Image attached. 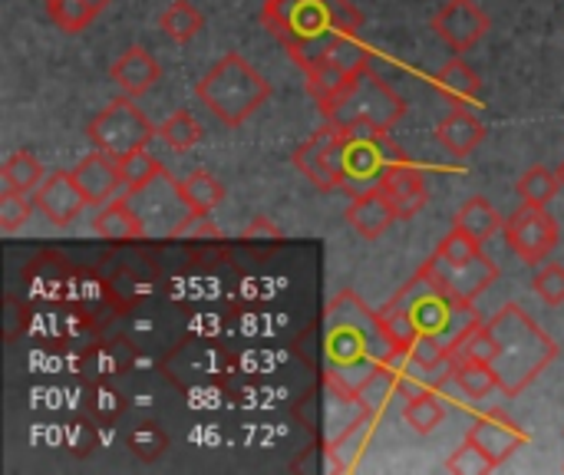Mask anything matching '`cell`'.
I'll return each instance as SVG.
<instances>
[{
    "mask_svg": "<svg viewBox=\"0 0 564 475\" xmlns=\"http://www.w3.org/2000/svg\"><path fill=\"white\" fill-rule=\"evenodd\" d=\"M377 311H370L354 291H340L324 311V380L354 393L364 380L393 357Z\"/></svg>",
    "mask_w": 564,
    "mask_h": 475,
    "instance_id": "1",
    "label": "cell"
},
{
    "mask_svg": "<svg viewBox=\"0 0 564 475\" xmlns=\"http://www.w3.org/2000/svg\"><path fill=\"white\" fill-rule=\"evenodd\" d=\"M261 23L301 69H311L337 33H360L364 13L350 0H264Z\"/></svg>",
    "mask_w": 564,
    "mask_h": 475,
    "instance_id": "2",
    "label": "cell"
},
{
    "mask_svg": "<svg viewBox=\"0 0 564 475\" xmlns=\"http://www.w3.org/2000/svg\"><path fill=\"white\" fill-rule=\"evenodd\" d=\"M489 331L496 341L492 370L506 397L525 393L558 360V344L519 304H506L489 321Z\"/></svg>",
    "mask_w": 564,
    "mask_h": 475,
    "instance_id": "3",
    "label": "cell"
},
{
    "mask_svg": "<svg viewBox=\"0 0 564 475\" xmlns=\"http://www.w3.org/2000/svg\"><path fill=\"white\" fill-rule=\"evenodd\" d=\"M195 96L212 109L225 126H245L268 99L271 83L238 53H225L195 86Z\"/></svg>",
    "mask_w": 564,
    "mask_h": 475,
    "instance_id": "4",
    "label": "cell"
},
{
    "mask_svg": "<svg viewBox=\"0 0 564 475\" xmlns=\"http://www.w3.org/2000/svg\"><path fill=\"white\" fill-rule=\"evenodd\" d=\"M337 129H393L406 116V99L390 89L373 66H364L340 93L317 106Z\"/></svg>",
    "mask_w": 564,
    "mask_h": 475,
    "instance_id": "5",
    "label": "cell"
},
{
    "mask_svg": "<svg viewBox=\"0 0 564 475\" xmlns=\"http://www.w3.org/2000/svg\"><path fill=\"white\" fill-rule=\"evenodd\" d=\"M393 301L410 311V317L416 321L423 337H433V341H440L446 347H453L479 321L473 304H463V301L449 298L423 268L410 284L400 288V294Z\"/></svg>",
    "mask_w": 564,
    "mask_h": 475,
    "instance_id": "6",
    "label": "cell"
},
{
    "mask_svg": "<svg viewBox=\"0 0 564 475\" xmlns=\"http://www.w3.org/2000/svg\"><path fill=\"white\" fill-rule=\"evenodd\" d=\"M86 136H89L93 149H99V152H106L112 159H122V155H132V152L145 149L159 136V129L149 122V116L129 96H122V99L106 102L93 116Z\"/></svg>",
    "mask_w": 564,
    "mask_h": 475,
    "instance_id": "7",
    "label": "cell"
},
{
    "mask_svg": "<svg viewBox=\"0 0 564 475\" xmlns=\"http://www.w3.org/2000/svg\"><path fill=\"white\" fill-rule=\"evenodd\" d=\"M344 192H364L380 182V175L406 162V152L393 142L387 129H344Z\"/></svg>",
    "mask_w": 564,
    "mask_h": 475,
    "instance_id": "8",
    "label": "cell"
},
{
    "mask_svg": "<svg viewBox=\"0 0 564 475\" xmlns=\"http://www.w3.org/2000/svg\"><path fill=\"white\" fill-rule=\"evenodd\" d=\"M126 198L139 212V218L145 225V238H178V231L195 215L182 195V185L165 169L149 185L126 192Z\"/></svg>",
    "mask_w": 564,
    "mask_h": 475,
    "instance_id": "9",
    "label": "cell"
},
{
    "mask_svg": "<svg viewBox=\"0 0 564 475\" xmlns=\"http://www.w3.org/2000/svg\"><path fill=\"white\" fill-rule=\"evenodd\" d=\"M364 66H370V50L364 46V40L357 33H337L321 60L304 69L307 73V93L314 96V102H327L334 93H340L347 86V79H354Z\"/></svg>",
    "mask_w": 564,
    "mask_h": 475,
    "instance_id": "10",
    "label": "cell"
},
{
    "mask_svg": "<svg viewBox=\"0 0 564 475\" xmlns=\"http://www.w3.org/2000/svg\"><path fill=\"white\" fill-rule=\"evenodd\" d=\"M344 145H347L344 129L327 122L294 149L291 162L311 185H317V192H334L344 188Z\"/></svg>",
    "mask_w": 564,
    "mask_h": 475,
    "instance_id": "11",
    "label": "cell"
},
{
    "mask_svg": "<svg viewBox=\"0 0 564 475\" xmlns=\"http://www.w3.org/2000/svg\"><path fill=\"white\" fill-rule=\"evenodd\" d=\"M502 235L509 241V248L529 265V268H539L558 245L562 231H558V222L552 218L549 205H529L522 202V208H516L506 225H502Z\"/></svg>",
    "mask_w": 564,
    "mask_h": 475,
    "instance_id": "12",
    "label": "cell"
},
{
    "mask_svg": "<svg viewBox=\"0 0 564 475\" xmlns=\"http://www.w3.org/2000/svg\"><path fill=\"white\" fill-rule=\"evenodd\" d=\"M423 271L456 301L463 304H476L479 294L489 291V284L499 278V268L496 261L479 251V255H469V258H443V255H430V261L423 265Z\"/></svg>",
    "mask_w": 564,
    "mask_h": 475,
    "instance_id": "13",
    "label": "cell"
},
{
    "mask_svg": "<svg viewBox=\"0 0 564 475\" xmlns=\"http://www.w3.org/2000/svg\"><path fill=\"white\" fill-rule=\"evenodd\" d=\"M433 30L456 53H466L489 33V17L476 0H446L433 17Z\"/></svg>",
    "mask_w": 564,
    "mask_h": 475,
    "instance_id": "14",
    "label": "cell"
},
{
    "mask_svg": "<svg viewBox=\"0 0 564 475\" xmlns=\"http://www.w3.org/2000/svg\"><path fill=\"white\" fill-rule=\"evenodd\" d=\"M377 188L390 198L397 218H416L426 208V202H430V182H426V175L416 165H410V159L390 165L380 175Z\"/></svg>",
    "mask_w": 564,
    "mask_h": 475,
    "instance_id": "15",
    "label": "cell"
},
{
    "mask_svg": "<svg viewBox=\"0 0 564 475\" xmlns=\"http://www.w3.org/2000/svg\"><path fill=\"white\" fill-rule=\"evenodd\" d=\"M86 205L89 202H86V195H83V188H79L73 172H53L36 188V208L56 228H66L69 222H76Z\"/></svg>",
    "mask_w": 564,
    "mask_h": 475,
    "instance_id": "16",
    "label": "cell"
},
{
    "mask_svg": "<svg viewBox=\"0 0 564 475\" xmlns=\"http://www.w3.org/2000/svg\"><path fill=\"white\" fill-rule=\"evenodd\" d=\"M466 440H473L482 453H489L499 466L506 463V460H512L522 446H529V433L516 423V420H509L506 413H499V410H492V413H486V417H476V423L469 427V436Z\"/></svg>",
    "mask_w": 564,
    "mask_h": 475,
    "instance_id": "17",
    "label": "cell"
},
{
    "mask_svg": "<svg viewBox=\"0 0 564 475\" xmlns=\"http://www.w3.org/2000/svg\"><path fill=\"white\" fill-rule=\"evenodd\" d=\"M73 175H76V182H79L86 202L96 205V208L106 205V202H112V198L119 195V188H122L119 159H112V155H106V152H99V149H93L89 155H83V159L76 162Z\"/></svg>",
    "mask_w": 564,
    "mask_h": 475,
    "instance_id": "18",
    "label": "cell"
},
{
    "mask_svg": "<svg viewBox=\"0 0 564 475\" xmlns=\"http://www.w3.org/2000/svg\"><path fill=\"white\" fill-rule=\"evenodd\" d=\"M109 79L122 89V96L139 99V96H145L162 79V66H159V60L145 46H129L126 53H119L112 60Z\"/></svg>",
    "mask_w": 564,
    "mask_h": 475,
    "instance_id": "19",
    "label": "cell"
},
{
    "mask_svg": "<svg viewBox=\"0 0 564 475\" xmlns=\"http://www.w3.org/2000/svg\"><path fill=\"white\" fill-rule=\"evenodd\" d=\"M393 222H397V212H393L390 198H387L377 185L350 195V205H347V225H350L360 238L377 241V238L393 225Z\"/></svg>",
    "mask_w": 564,
    "mask_h": 475,
    "instance_id": "20",
    "label": "cell"
},
{
    "mask_svg": "<svg viewBox=\"0 0 564 475\" xmlns=\"http://www.w3.org/2000/svg\"><path fill=\"white\" fill-rule=\"evenodd\" d=\"M93 231L102 241L122 245V241H142L145 238V225L139 218V212L132 208L129 198H112L106 205H99V212L93 215Z\"/></svg>",
    "mask_w": 564,
    "mask_h": 475,
    "instance_id": "21",
    "label": "cell"
},
{
    "mask_svg": "<svg viewBox=\"0 0 564 475\" xmlns=\"http://www.w3.org/2000/svg\"><path fill=\"white\" fill-rule=\"evenodd\" d=\"M436 136H440L443 149H449L453 155L466 159V155H473L486 142V126L479 122V116L469 106H453V112L440 122Z\"/></svg>",
    "mask_w": 564,
    "mask_h": 475,
    "instance_id": "22",
    "label": "cell"
},
{
    "mask_svg": "<svg viewBox=\"0 0 564 475\" xmlns=\"http://www.w3.org/2000/svg\"><path fill=\"white\" fill-rule=\"evenodd\" d=\"M377 420L380 417H364L357 427H350L347 433H340L334 443L324 446L327 453V469L330 473H354L373 440V430H377Z\"/></svg>",
    "mask_w": 564,
    "mask_h": 475,
    "instance_id": "23",
    "label": "cell"
},
{
    "mask_svg": "<svg viewBox=\"0 0 564 475\" xmlns=\"http://www.w3.org/2000/svg\"><path fill=\"white\" fill-rule=\"evenodd\" d=\"M436 93L446 99V102H453V106H466V102H473L476 96H479V89H482V79H479V73L466 63V60H449L440 73H436Z\"/></svg>",
    "mask_w": 564,
    "mask_h": 475,
    "instance_id": "24",
    "label": "cell"
},
{
    "mask_svg": "<svg viewBox=\"0 0 564 475\" xmlns=\"http://www.w3.org/2000/svg\"><path fill=\"white\" fill-rule=\"evenodd\" d=\"M502 225H506V218L499 215V208H496L486 195H473V198L456 212V222H453V228L473 235L476 241L492 238L496 231H502Z\"/></svg>",
    "mask_w": 564,
    "mask_h": 475,
    "instance_id": "25",
    "label": "cell"
},
{
    "mask_svg": "<svg viewBox=\"0 0 564 475\" xmlns=\"http://www.w3.org/2000/svg\"><path fill=\"white\" fill-rule=\"evenodd\" d=\"M449 357H453V367H459V364H492V357H496V341H492L489 321L479 317V321L449 347Z\"/></svg>",
    "mask_w": 564,
    "mask_h": 475,
    "instance_id": "26",
    "label": "cell"
},
{
    "mask_svg": "<svg viewBox=\"0 0 564 475\" xmlns=\"http://www.w3.org/2000/svg\"><path fill=\"white\" fill-rule=\"evenodd\" d=\"M397 397H403V393H400V384H397V377H393V370H390L387 364H380V367L364 380V387L357 390V400H360L364 410L373 413V417H383Z\"/></svg>",
    "mask_w": 564,
    "mask_h": 475,
    "instance_id": "27",
    "label": "cell"
},
{
    "mask_svg": "<svg viewBox=\"0 0 564 475\" xmlns=\"http://www.w3.org/2000/svg\"><path fill=\"white\" fill-rule=\"evenodd\" d=\"M106 7H109V0H46V13L63 33L86 30L96 20V13Z\"/></svg>",
    "mask_w": 564,
    "mask_h": 475,
    "instance_id": "28",
    "label": "cell"
},
{
    "mask_svg": "<svg viewBox=\"0 0 564 475\" xmlns=\"http://www.w3.org/2000/svg\"><path fill=\"white\" fill-rule=\"evenodd\" d=\"M159 26H162L165 36H172L175 43H188V40H195V36L205 30V17H202V10H198L195 3H188V0H172V3L162 10Z\"/></svg>",
    "mask_w": 564,
    "mask_h": 475,
    "instance_id": "29",
    "label": "cell"
},
{
    "mask_svg": "<svg viewBox=\"0 0 564 475\" xmlns=\"http://www.w3.org/2000/svg\"><path fill=\"white\" fill-rule=\"evenodd\" d=\"M46 175H43V162L33 155V152H13L7 162H3V169H0V182H3V192H33V188H40V182H43Z\"/></svg>",
    "mask_w": 564,
    "mask_h": 475,
    "instance_id": "30",
    "label": "cell"
},
{
    "mask_svg": "<svg viewBox=\"0 0 564 475\" xmlns=\"http://www.w3.org/2000/svg\"><path fill=\"white\" fill-rule=\"evenodd\" d=\"M182 185V195H185V202H188V208L195 212V215H212L221 202H225V185L212 175V172H205V169H198V172H192L185 182H178Z\"/></svg>",
    "mask_w": 564,
    "mask_h": 475,
    "instance_id": "31",
    "label": "cell"
},
{
    "mask_svg": "<svg viewBox=\"0 0 564 475\" xmlns=\"http://www.w3.org/2000/svg\"><path fill=\"white\" fill-rule=\"evenodd\" d=\"M377 321H380L387 341H390L397 350H410V347H416V341L423 337L420 327H416V321L410 317V311H406L403 304H397L393 298L377 311Z\"/></svg>",
    "mask_w": 564,
    "mask_h": 475,
    "instance_id": "32",
    "label": "cell"
},
{
    "mask_svg": "<svg viewBox=\"0 0 564 475\" xmlns=\"http://www.w3.org/2000/svg\"><path fill=\"white\" fill-rule=\"evenodd\" d=\"M562 175L552 172L549 165H532L519 182H516V192L522 202L529 205H549L558 192H562Z\"/></svg>",
    "mask_w": 564,
    "mask_h": 475,
    "instance_id": "33",
    "label": "cell"
},
{
    "mask_svg": "<svg viewBox=\"0 0 564 475\" xmlns=\"http://www.w3.org/2000/svg\"><path fill=\"white\" fill-rule=\"evenodd\" d=\"M403 420H406L420 436H430L433 430H440V427H443V420H446V407H443V400L436 397V390H433V393H420V397L406 400V407H403Z\"/></svg>",
    "mask_w": 564,
    "mask_h": 475,
    "instance_id": "34",
    "label": "cell"
},
{
    "mask_svg": "<svg viewBox=\"0 0 564 475\" xmlns=\"http://www.w3.org/2000/svg\"><path fill=\"white\" fill-rule=\"evenodd\" d=\"M159 139H162L169 149H175V152H188L192 145H198L202 126H198V119H195L188 109H175V112L159 126Z\"/></svg>",
    "mask_w": 564,
    "mask_h": 475,
    "instance_id": "35",
    "label": "cell"
},
{
    "mask_svg": "<svg viewBox=\"0 0 564 475\" xmlns=\"http://www.w3.org/2000/svg\"><path fill=\"white\" fill-rule=\"evenodd\" d=\"M453 384L469 397V400H486L492 390H499V377L492 364H459L453 370Z\"/></svg>",
    "mask_w": 564,
    "mask_h": 475,
    "instance_id": "36",
    "label": "cell"
},
{
    "mask_svg": "<svg viewBox=\"0 0 564 475\" xmlns=\"http://www.w3.org/2000/svg\"><path fill=\"white\" fill-rule=\"evenodd\" d=\"M119 172H122V188L126 192H135V188L149 185L162 172V162L155 155H149L145 149H139V152L119 159Z\"/></svg>",
    "mask_w": 564,
    "mask_h": 475,
    "instance_id": "37",
    "label": "cell"
},
{
    "mask_svg": "<svg viewBox=\"0 0 564 475\" xmlns=\"http://www.w3.org/2000/svg\"><path fill=\"white\" fill-rule=\"evenodd\" d=\"M499 469V463L489 456V453H482L473 440H466L449 460H446V473H456V475H486V473H496Z\"/></svg>",
    "mask_w": 564,
    "mask_h": 475,
    "instance_id": "38",
    "label": "cell"
},
{
    "mask_svg": "<svg viewBox=\"0 0 564 475\" xmlns=\"http://www.w3.org/2000/svg\"><path fill=\"white\" fill-rule=\"evenodd\" d=\"M129 450H132L142 463H155V460H162V456H165V450H169V436H165L155 423H142V427H135V430H132V436H129Z\"/></svg>",
    "mask_w": 564,
    "mask_h": 475,
    "instance_id": "39",
    "label": "cell"
},
{
    "mask_svg": "<svg viewBox=\"0 0 564 475\" xmlns=\"http://www.w3.org/2000/svg\"><path fill=\"white\" fill-rule=\"evenodd\" d=\"M33 208H36V202H30L23 192H3L0 195V231H7V235L20 231L30 222Z\"/></svg>",
    "mask_w": 564,
    "mask_h": 475,
    "instance_id": "40",
    "label": "cell"
},
{
    "mask_svg": "<svg viewBox=\"0 0 564 475\" xmlns=\"http://www.w3.org/2000/svg\"><path fill=\"white\" fill-rule=\"evenodd\" d=\"M532 291L549 304V307H562L564 304V265H545L535 281H532Z\"/></svg>",
    "mask_w": 564,
    "mask_h": 475,
    "instance_id": "41",
    "label": "cell"
},
{
    "mask_svg": "<svg viewBox=\"0 0 564 475\" xmlns=\"http://www.w3.org/2000/svg\"><path fill=\"white\" fill-rule=\"evenodd\" d=\"M558 175H562V185H564V162H562V165H558Z\"/></svg>",
    "mask_w": 564,
    "mask_h": 475,
    "instance_id": "42",
    "label": "cell"
}]
</instances>
